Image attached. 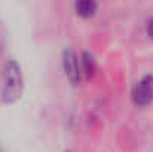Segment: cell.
I'll return each instance as SVG.
<instances>
[{
	"label": "cell",
	"mask_w": 153,
	"mask_h": 152,
	"mask_svg": "<svg viewBox=\"0 0 153 152\" xmlns=\"http://www.w3.org/2000/svg\"><path fill=\"white\" fill-rule=\"evenodd\" d=\"M132 101L137 106H146L153 101V76H146L132 88Z\"/></svg>",
	"instance_id": "3"
},
{
	"label": "cell",
	"mask_w": 153,
	"mask_h": 152,
	"mask_svg": "<svg viewBox=\"0 0 153 152\" xmlns=\"http://www.w3.org/2000/svg\"><path fill=\"white\" fill-rule=\"evenodd\" d=\"M98 9V4L92 0H80L74 3V10L82 18H91Z\"/></svg>",
	"instance_id": "4"
},
{
	"label": "cell",
	"mask_w": 153,
	"mask_h": 152,
	"mask_svg": "<svg viewBox=\"0 0 153 152\" xmlns=\"http://www.w3.org/2000/svg\"><path fill=\"white\" fill-rule=\"evenodd\" d=\"M24 87L22 70L21 66L15 60H9L3 69V90H1V100L3 103H15L21 97Z\"/></svg>",
	"instance_id": "1"
},
{
	"label": "cell",
	"mask_w": 153,
	"mask_h": 152,
	"mask_svg": "<svg viewBox=\"0 0 153 152\" xmlns=\"http://www.w3.org/2000/svg\"><path fill=\"white\" fill-rule=\"evenodd\" d=\"M146 30H147V34H149L150 37H153V18L147 21V24H146Z\"/></svg>",
	"instance_id": "6"
},
{
	"label": "cell",
	"mask_w": 153,
	"mask_h": 152,
	"mask_svg": "<svg viewBox=\"0 0 153 152\" xmlns=\"http://www.w3.org/2000/svg\"><path fill=\"white\" fill-rule=\"evenodd\" d=\"M80 63H82V70H83L88 76H91V75L94 73V70H95V61H94L92 55L88 54V52H83Z\"/></svg>",
	"instance_id": "5"
},
{
	"label": "cell",
	"mask_w": 153,
	"mask_h": 152,
	"mask_svg": "<svg viewBox=\"0 0 153 152\" xmlns=\"http://www.w3.org/2000/svg\"><path fill=\"white\" fill-rule=\"evenodd\" d=\"M61 63H62V70L65 78L73 84L77 85L80 82V67H79V58L76 55V52L71 49H64L62 51V57H61Z\"/></svg>",
	"instance_id": "2"
}]
</instances>
